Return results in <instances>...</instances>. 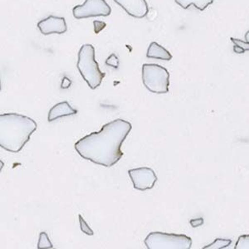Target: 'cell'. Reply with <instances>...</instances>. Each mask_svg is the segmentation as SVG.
Wrapping results in <instances>:
<instances>
[{
    "instance_id": "obj_4",
    "label": "cell",
    "mask_w": 249,
    "mask_h": 249,
    "mask_svg": "<svg viewBox=\"0 0 249 249\" xmlns=\"http://www.w3.org/2000/svg\"><path fill=\"white\" fill-rule=\"evenodd\" d=\"M142 81L150 92L167 93L170 87V72L166 68L158 64L145 63L142 66Z\"/></svg>"
},
{
    "instance_id": "obj_23",
    "label": "cell",
    "mask_w": 249,
    "mask_h": 249,
    "mask_svg": "<svg viewBox=\"0 0 249 249\" xmlns=\"http://www.w3.org/2000/svg\"><path fill=\"white\" fill-rule=\"evenodd\" d=\"M0 91H1V81H0Z\"/></svg>"
},
{
    "instance_id": "obj_22",
    "label": "cell",
    "mask_w": 249,
    "mask_h": 249,
    "mask_svg": "<svg viewBox=\"0 0 249 249\" xmlns=\"http://www.w3.org/2000/svg\"><path fill=\"white\" fill-rule=\"evenodd\" d=\"M3 166H4V163L0 160V173L2 171V169H3Z\"/></svg>"
},
{
    "instance_id": "obj_1",
    "label": "cell",
    "mask_w": 249,
    "mask_h": 249,
    "mask_svg": "<svg viewBox=\"0 0 249 249\" xmlns=\"http://www.w3.org/2000/svg\"><path fill=\"white\" fill-rule=\"evenodd\" d=\"M132 129L130 122L116 119L104 124L102 130L86 136L75 144L82 158L94 164L111 167L122 158L121 147Z\"/></svg>"
},
{
    "instance_id": "obj_12",
    "label": "cell",
    "mask_w": 249,
    "mask_h": 249,
    "mask_svg": "<svg viewBox=\"0 0 249 249\" xmlns=\"http://www.w3.org/2000/svg\"><path fill=\"white\" fill-rule=\"evenodd\" d=\"M178 5L187 9L190 5H194L199 11H204L213 3V0H175Z\"/></svg>"
},
{
    "instance_id": "obj_13",
    "label": "cell",
    "mask_w": 249,
    "mask_h": 249,
    "mask_svg": "<svg viewBox=\"0 0 249 249\" xmlns=\"http://www.w3.org/2000/svg\"><path fill=\"white\" fill-rule=\"evenodd\" d=\"M232 244L231 239L226 238H216L215 240L213 242L212 244H209L204 247L202 249H224L227 247L230 246Z\"/></svg>"
},
{
    "instance_id": "obj_2",
    "label": "cell",
    "mask_w": 249,
    "mask_h": 249,
    "mask_svg": "<svg viewBox=\"0 0 249 249\" xmlns=\"http://www.w3.org/2000/svg\"><path fill=\"white\" fill-rule=\"evenodd\" d=\"M35 121L21 114H0V147L18 153L37 130Z\"/></svg>"
},
{
    "instance_id": "obj_7",
    "label": "cell",
    "mask_w": 249,
    "mask_h": 249,
    "mask_svg": "<svg viewBox=\"0 0 249 249\" xmlns=\"http://www.w3.org/2000/svg\"><path fill=\"white\" fill-rule=\"evenodd\" d=\"M128 174L133 183L134 188L141 191L153 189L158 179L155 171L148 167L132 169L128 171Z\"/></svg>"
},
{
    "instance_id": "obj_6",
    "label": "cell",
    "mask_w": 249,
    "mask_h": 249,
    "mask_svg": "<svg viewBox=\"0 0 249 249\" xmlns=\"http://www.w3.org/2000/svg\"><path fill=\"white\" fill-rule=\"evenodd\" d=\"M72 13L77 19L99 16L107 17L111 13V9L105 0H86L82 5L75 6Z\"/></svg>"
},
{
    "instance_id": "obj_9",
    "label": "cell",
    "mask_w": 249,
    "mask_h": 249,
    "mask_svg": "<svg viewBox=\"0 0 249 249\" xmlns=\"http://www.w3.org/2000/svg\"><path fill=\"white\" fill-rule=\"evenodd\" d=\"M131 17L143 18L149 12L146 0H114Z\"/></svg>"
},
{
    "instance_id": "obj_8",
    "label": "cell",
    "mask_w": 249,
    "mask_h": 249,
    "mask_svg": "<svg viewBox=\"0 0 249 249\" xmlns=\"http://www.w3.org/2000/svg\"><path fill=\"white\" fill-rule=\"evenodd\" d=\"M37 28L43 35L49 34H64L68 30L67 23L64 18L56 17V16H48L45 19L41 20L37 23Z\"/></svg>"
},
{
    "instance_id": "obj_16",
    "label": "cell",
    "mask_w": 249,
    "mask_h": 249,
    "mask_svg": "<svg viewBox=\"0 0 249 249\" xmlns=\"http://www.w3.org/2000/svg\"><path fill=\"white\" fill-rule=\"evenodd\" d=\"M234 249H249V235L244 234L240 236L236 242Z\"/></svg>"
},
{
    "instance_id": "obj_21",
    "label": "cell",
    "mask_w": 249,
    "mask_h": 249,
    "mask_svg": "<svg viewBox=\"0 0 249 249\" xmlns=\"http://www.w3.org/2000/svg\"><path fill=\"white\" fill-rule=\"evenodd\" d=\"M71 81L68 79V78H67V77H64L63 80H62V88H63V89H66V88H69L70 85H71Z\"/></svg>"
},
{
    "instance_id": "obj_18",
    "label": "cell",
    "mask_w": 249,
    "mask_h": 249,
    "mask_svg": "<svg viewBox=\"0 0 249 249\" xmlns=\"http://www.w3.org/2000/svg\"><path fill=\"white\" fill-rule=\"evenodd\" d=\"M119 58L117 57L116 54H111L107 59L106 60V64L113 68H118L119 67Z\"/></svg>"
},
{
    "instance_id": "obj_14",
    "label": "cell",
    "mask_w": 249,
    "mask_h": 249,
    "mask_svg": "<svg viewBox=\"0 0 249 249\" xmlns=\"http://www.w3.org/2000/svg\"><path fill=\"white\" fill-rule=\"evenodd\" d=\"M230 39H231V41H232L233 44H234V47H233V51H234L236 53H244L245 52L249 51V43L244 42V41H242V40L240 39L233 38V37H231Z\"/></svg>"
},
{
    "instance_id": "obj_5",
    "label": "cell",
    "mask_w": 249,
    "mask_h": 249,
    "mask_svg": "<svg viewBox=\"0 0 249 249\" xmlns=\"http://www.w3.org/2000/svg\"><path fill=\"white\" fill-rule=\"evenodd\" d=\"M192 238L185 234L152 232L144 239L147 249H190Z\"/></svg>"
},
{
    "instance_id": "obj_20",
    "label": "cell",
    "mask_w": 249,
    "mask_h": 249,
    "mask_svg": "<svg viewBox=\"0 0 249 249\" xmlns=\"http://www.w3.org/2000/svg\"><path fill=\"white\" fill-rule=\"evenodd\" d=\"M190 224H191L192 228H198V227L201 226L204 224V218H198L191 219Z\"/></svg>"
},
{
    "instance_id": "obj_19",
    "label": "cell",
    "mask_w": 249,
    "mask_h": 249,
    "mask_svg": "<svg viewBox=\"0 0 249 249\" xmlns=\"http://www.w3.org/2000/svg\"><path fill=\"white\" fill-rule=\"evenodd\" d=\"M94 31L96 33V34H99L100 32L102 31L103 29H105L106 23L104 22H102V21H94Z\"/></svg>"
},
{
    "instance_id": "obj_11",
    "label": "cell",
    "mask_w": 249,
    "mask_h": 249,
    "mask_svg": "<svg viewBox=\"0 0 249 249\" xmlns=\"http://www.w3.org/2000/svg\"><path fill=\"white\" fill-rule=\"evenodd\" d=\"M146 57L148 58L161 59L164 61H170L172 59V55L170 54V52L156 42L150 43V47L148 48Z\"/></svg>"
},
{
    "instance_id": "obj_10",
    "label": "cell",
    "mask_w": 249,
    "mask_h": 249,
    "mask_svg": "<svg viewBox=\"0 0 249 249\" xmlns=\"http://www.w3.org/2000/svg\"><path fill=\"white\" fill-rule=\"evenodd\" d=\"M77 113V110L71 107L68 102H62L57 103L50 109L48 112V121L53 122L55 120L64 117V116H72Z\"/></svg>"
},
{
    "instance_id": "obj_17",
    "label": "cell",
    "mask_w": 249,
    "mask_h": 249,
    "mask_svg": "<svg viewBox=\"0 0 249 249\" xmlns=\"http://www.w3.org/2000/svg\"><path fill=\"white\" fill-rule=\"evenodd\" d=\"M78 217H79L80 228H81L82 232H84L86 234H88V236H92L94 234V232L91 228L88 226V224H87L85 219L82 218V216L81 214H79Z\"/></svg>"
},
{
    "instance_id": "obj_3",
    "label": "cell",
    "mask_w": 249,
    "mask_h": 249,
    "mask_svg": "<svg viewBox=\"0 0 249 249\" xmlns=\"http://www.w3.org/2000/svg\"><path fill=\"white\" fill-rule=\"evenodd\" d=\"M95 58L96 53L93 46L91 44L82 45L78 53L77 69L83 79L88 82L89 88L92 90L100 87L106 76V73L100 70L99 65Z\"/></svg>"
},
{
    "instance_id": "obj_15",
    "label": "cell",
    "mask_w": 249,
    "mask_h": 249,
    "mask_svg": "<svg viewBox=\"0 0 249 249\" xmlns=\"http://www.w3.org/2000/svg\"><path fill=\"white\" fill-rule=\"evenodd\" d=\"M38 249H53V244L48 238V234L45 232H40L39 240L37 244Z\"/></svg>"
}]
</instances>
